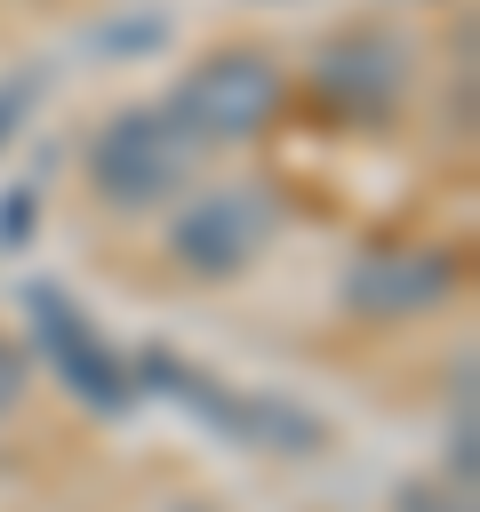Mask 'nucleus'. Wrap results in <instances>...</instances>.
<instances>
[{"mask_svg": "<svg viewBox=\"0 0 480 512\" xmlns=\"http://www.w3.org/2000/svg\"><path fill=\"white\" fill-rule=\"evenodd\" d=\"M272 112H280V72H272V56H256V48H216V56L192 64V72L176 80V96L160 104V120L176 128L184 152H200V144H240V136H256Z\"/></svg>", "mask_w": 480, "mask_h": 512, "instance_id": "nucleus-1", "label": "nucleus"}, {"mask_svg": "<svg viewBox=\"0 0 480 512\" xmlns=\"http://www.w3.org/2000/svg\"><path fill=\"white\" fill-rule=\"evenodd\" d=\"M24 312H32V336H40V352H48V368L64 376V392L80 400V408H96V416H120V408H136V368L88 328V312L64 296V288H24Z\"/></svg>", "mask_w": 480, "mask_h": 512, "instance_id": "nucleus-2", "label": "nucleus"}, {"mask_svg": "<svg viewBox=\"0 0 480 512\" xmlns=\"http://www.w3.org/2000/svg\"><path fill=\"white\" fill-rule=\"evenodd\" d=\"M88 176L112 208H160L184 192L192 176V152L176 144V128L160 112H112L104 136L88 144Z\"/></svg>", "mask_w": 480, "mask_h": 512, "instance_id": "nucleus-3", "label": "nucleus"}, {"mask_svg": "<svg viewBox=\"0 0 480 512\" xmlns=\"http://www.w3.org/2000/svg\"><path fill=\"white\" fill-rule=\"evenodd\" d=\"M264 232H272V208L256 192H200L192 208H176L168 256L192 280H232V272H248V256L264 248Z\"/></svg>", "mask_w": 480, "mask_h": 512, "instance_id": "nucleus-4", "label": "nucleus"}, {"mask_svg": "<svg viewBox=\"0 0 480 512\" xmlns=\"http://www.w3.org/2000/svg\"><path fill=\"white\" fill-rule=\"evenodd\" d=\"M400 80H408V48H400L392 32H376V24H360V32H336V40L312 56V88H320L336 112H352V120H376V112H392Z\"/></svg>", "mask_w": 480, "mask_h": 512, "instance_id": "nucleus-5", "label": "nucleus"}, {"mask_svg": "<svg viewBox=\"0 0 480 512\" xmlns=\"http://www.w3.org/2000/svg\"><path fill=\"white\" fill-rule=\"evenodd\" d=\"M456 288V264L440 248H376L344 272V304L360 320H416Z\"/></svg>", "mask_w": 480, "mask_h": 512, "instance_id": "nucleus-6", "label": "nucleus"}, {"mask_svg": "<svg viewBox=\"0 0 480 512\" xmlns=\"http://www.w3.org/2000/svg\"><path fill=\"white\" fill-rule=\"evenodd\" d=\"M224 440L264 448V456H312V448H328V424H320L312 408L280 400V392H232V424H224Z\"/></svg>", "mask_w": 480, "mask_h": 512, "instance_id": "nucleus-7", "label": "nucleus"}, {"mask_svg": "<svg viewBox=\"0 0 480 512\" xmlns=\"http://www.w3.org/2000/svg\"><path fill=\"white\" fill-rule=\"evenodd\" d=\"M136 392H168L184 416H200L208 432H224L232 424V392L208 376V368H192V360H176V352H144L136 360Z\"/></svg>", "mask_w": 480, "mask_h": 512, "instance_id": "nucleus-8", "label": "nucleus"}, {"mask_svg": "<svg viewBox=\"0 0 480 512\" xmlns=\"http://www.w3.org/2000/svg\"><path fill=\"white\" fill-rule=\"evenodd\" d=\"M88 48L96 56H160L168 48V16H112V24H96Z\"/></svg>", "mask_w": 480, "mask_h": 512, "instance_id": "nucleus-9", "label": "nucleus"}, {"mask_svg": "<svg viewBox=\"0 0 480 512\" xmlns=\"http://www.w3.org/2000/svg\"><path fill=\"white\" fill-rule=\"evenodd\" d=\"M392 512H472V488H448V480H400Z\"/></svg>", "mask_w": 480, "mask_h": 512, "instance_id": "nucleus-10", "label": "nucleus"}, {"mask_svg": "<svg viewBox=\"0 0 480 512\" xmlns=\"http://www.w3.org/2000/svg\"><path fill=\"white\" fill-rule=\"evenodd\" d=\"M32 216H40V200H32V184H16L0 200V248H24L32 240Z\"/></svg>", "mask_w": 480, "mask_h": 512, "instance_id": "nucleus-11", "label": "nucleus"}, {"mask_svg": "<svg viewBox=\"0 0 480 512\" xmlns=\"http://www.w3.org/2000/svg\"><path fill=\"white\" fill-rule=\"evenodd\" d=\"M24 376H32V368H24V344H8V336H0V416L24 400Z\"/></svg>", "mask_w": 480, "mask_h": 512, "instance_id": "nucleus-12", "label": "nucleus"}, {"mask_svg": "<svg viewBox=\"0 0 480 512\" xmlns=\"http://www.w3.org/2000/svg\"><path fill=\"white\" fill-rule=\"evenodd\" d=\"M24 104H32V80H8V88H0V152H8V136L24 128Z\"/></svg>", "mask_w": 480, "mask_h": 512, "instance_id": "nucleus-13", "label": "nucleus"}]
</instances>
